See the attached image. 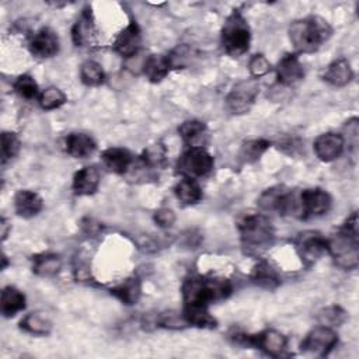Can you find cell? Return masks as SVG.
Wrapping results in <instances>:
<instances>
[{
  "instance_id": "cell-11",
  "label": "cell",
  "mask_w": 359,
  "mask_h": 359,
  "mask_svg": "<svg viewBox=\"0 0 359 359\" xmlns=\"http://www.w3.org/2000/svg\"><path fill=\"white\" fill-rule=\"evenodd\" d=\"M296 250L306 264H314L324 254H328V238L317 231L300 233L296 238Z\"/></svg>"
},
{
  "instance_id": "cell-24",
  "label": "cell",
  "mask_w": 359,
  "mask_h": 359,
  "mask_svg": "<svg viewBox=\"0 0 359 359\" xmlns=\"http://www.w3.org/2000/svg\"><path fill=\"white\" fill-rule=\"evenodd\" d=\"M111 294L126 306L136 304L142 296V282L137 276L126 278L111 289Z\"/></svg>"
},
{
  "instance_id": "cell-38",
  "label": "cell",
  "mask_w": 359,
  "mask_h": 359,
  "mask_svg": "<svg viewBox=\"0 0 359 359\" xmlns=\"http://www.w3.org/2000/svg\"><path fill=\"white\" fill-rule=\"evenodd\" d=\"M21 147V142L14 132L1 133V164L4 165L8 160L14 158Z\"/></svg>"
},
{
  "instance_id": "cell-42",
  "label": "cell",
  "mask_w": 359,
  "mask_h": 359,
  "mask_svg": "<svg viewBox=\"0 0 359 359\" xmlns=\"http://www.w3.org/2000/svg\"><path fill=\"white\" fill-rule=\"evenodd\" d=\"M0 230H1V241H6V238L8 237V233L11 231V224L4 216L0 219Z\"/></svg>"
},
{
  "instance_id": "cell-10",
  "label": "cell",
  "mask_w": 359,
  "mask_h": 359,
  "mask_svg": "<svg viewBox=\"0 0 359 359\" xmlns=\"http://www.w3.org/2000/svg\"><path fill=\"white\" fill-rule=\"evenodd\" d=\"M332 205L330 194L323 188H307L300 194V202L297 205L300 216L303 219L318 217L325 215Z\"/></svg>"
},
{
  "instance_id": "cell-14",
  "label": "cell",
  "mask_w": 359,
  "mask_h": 359,
  "mask_svg": "<svg viewBox=\"0 0 359 359\" xmlns=\"http://www.w3.org/2000/svg\"><path fill=\"white\" fill-rule=\"evenodd\" d=\"M142 42V31L136 21H130L116 36L112 43L114 50L122 57H132L137 53Z\"/></svg>"
},
{
  "instance_id": "cell-15",
  "label": "cell",
  "mask_w": 359,
  "mask_h": 359,
  "mask_svg": "<svg viewBox=\"0 0 359 359\" xmlns=\"http://www.w3.org/2000/svg\"><path fill=\"white\" fill-rule=\"evenodd\" d=\"M29 52L39 59H48L59 52V38L49 27L38 29L29 41Z\"/></svg>"
},
{
  "instance_id": "cell-2",
  "label": "cell",
  "mask_w": 359,
  "mask_h": 359,
  "mask_svg": "<svg viewBox=\"0 0 359 359\" xmlns=\"http://www.w3.org/2000/svg\"><path fill=\"white\" fill-rule=\"evenodd\" d=\"M332 28L327 20L318 15H307L292 21L289 25V39L294 49L302 53H313L328 41Z\"/></svg>"
},
{
  "instance_id": "cell-16",
  "label": "cell",
  "mask_w": 359,
  "mask_h": 359,
  "mask_svg": "<svg viewBox=\"0 0 359 359\" xmlns=\"http://www.w3.org/2000/svg\"><path fill=\"white\" fill-rule=\"evenodd\" d=\"M97 38V29L94 24V17L91 13V7H86L80 17L76 20L73 28H72V39L76 46L84 48L91 46L95 42Z\"/></svg>"
},
{
  "instance_id": "cell-37",
  "label": "cell",
  "mask_w": 359,
  "mask_h": 359,
  "mask_svg": "<svg viewBox=\"0 0 359 359\" xmlns=\"http://www.w3.org/2000/svg\"><path fill=\"white\" fill-rule=\"evenodd\" d=\"M38 101H39L41 108L50 111V109H56V108L62 107L67 101V98H66V94L60 88L50 86L39 94Z\"/></svg>"
},
{
  "instance_id": "cell-31",
  "label": "cell",
  "mask_w": 359,
  "mask_h": 359,
  "mask_svg": "<svg viewBox=\"0 0 359 359\" xmlns=\"http://www.w3.org/2000/svg\"><path fill=\"white\" fill-rule=\"evenodd\" d=\"M140 160L150 170L164 168L167 165V149L163 143H153L142 151Z\"/></svg>"
},
{
  "instance_id": "cell-33",
  "label": "cell",
  "mask_w": 359,
  "mask_h": 359,
  "mask_svg": "<svg viewBox=\"0 0 359 359\" xmlns=\"http://www.w3.org/2000/svg\"><path fill=\"white\" fill-rule=\"evenodd\" d=\"M80 79L88 87L101 86L105 80L104 69L95 60H86L80 66Z\"/></svg>"
},
{
  "instance_id": "cell-26",
  "label": "cell",
  "mask_w": 359,
  "mask_h": 359,
  "mask_svg": "<svg viewBox=\"0 0 359 359\" xmlns=\"http://www.w3.org/2000/svg\"><path fill=\"white\" fill-rule=\"evenodd\" d=\"M0 306H1V313L4 317H7V318L14 317L17 313H20L25 309V296L17 287L6 286L1 290Z\"/></svg>"
},
{
  "instance_id": "cell-5",
  "label": "cell",
  "mask_w": 359,
  "mask_h": 359,
  "mask_svg": "<svg viewBox=\"0 0 359 359\" xmlns=\"http://www.w3.org/2000/svg\"><path fill=\"white\" fill-rule=\"evenodd\" d=\"M220 41L224 52L229 56L238 57L248 50L251 42V31L247 20L238 10H233L231 14H229L224 20Z\"/></svg>"
},
{
  "instance_id": "cell-12",
  "label": "cell",
  "mask_w": 359,
  "mask_h": 359,
  "mask_svg": "<svg viewBox=\"0 0 359 359\" xmlns=\"http://www.w3.org/2000/svg\"><path fill=\"white\" fill-rule=\"evenodd\" d=\"M241 339L244 344L254 345L271 356H280L287 345L286 337L276 330H265L255 335H243Z\"/></svg>"
},
{
  "instance_id": "cell-17",
  "label": "cell",
  "mask_w": 359,
  "mask_h": 359,
  "mask_svg": "<svg viewBox=\"0 0 359 359\" xmlns=\"http://www.w3.org/2000/svg\"><path fill=\"white\" fill-rule=\"evenodd\" d=\"M304 77V69L294 53H286L276 65V79L279 86L290 87Z\"/></svg>"
},
{
  "instance_id": "cell-28",
  "label": "cell",
  "mask_w": 359,
  "mask_h": 359,
  "mask_svg": "<svg viewBox=\"0 0 359 359\" xmlns=\"http://www.w3.org/2000/svg\"><path fill=\"white\" fill-rule=\"evenodd\" d=\"M174 192L178 201H181L184 205H194L202 199V189L199 184L195 181V178L184 177L175 185Z\"/></svg>"
},
{
  "instance_id": "cell-34",
  "label": "cell",
  "mask_w": 359,
  "mask_h": 359,
  "mask_svg": "<svg viewBox=\"0 0 359 359\" xmlns=\"http://www.w3.org/2000/svg\"><path fill=\"white\" fill-rule=\"evenodd\" d=\"M271 146V142H268L266 139H254V140H248L241 146L240 150V157L245 161V163H254L257 161Z\"/></svg>"
},
{
  "instance_id": "cell-20",
  "label": "cell",
  "mask_w": 359,
  "mask_h": 359,
  "mask_svg": "<svg viewBox=\"0 0 359 359\" xmlns=\"http://www.w3.org/2000/svg\"><path fill=\"white\" fill-rule=\"evenodd\" d=\"M95 147H97L95 140L87 133L73 132V133H69L65 139V149L67 154H70L74 158L90 157L94 153Z\"/></svg>"
},
{
  "instance_id": "cell-4",
  "label": "cell",
  "mask_w": 359,
  "mask_h": 359,
  "mask_svg": "<svg viewBox=\"0 0 359 359\" xmlns=\"http://www.w3.org/2000/svg\"><path fill=\"white\" fill-rule=\"evenodd\" d=\"M237 227L241 245L248 254H261L273 244L275 231L265 215L247 213L238 220Z\"/></svg>"
},
{
  "instance_id": "cell-27",
  "label": "cell",
  "mask_w": 359,
  "mask_h": 359,
  "mask_svg": "<svg viewBox=\"0 0 359 359\" xmlns=\"http://www.w3.org/2000/svg\"><path fill=\"white\" fill-rule=\"evenodd\" d=\"M170 69L167 56L163 55H150L143 63V74L151 83H160L168 74Z\"/></svg>"
},
{
  "instance_id": "cell-35",
  "label": "cell",
  "mask_w": 359,
  "mask_h": 359,
  "mask_svg": "<svg viewBox=\"0 0 359 359\" xmlns=\"http://www.w3.org/2000/svg\"><path fill=\"white\" fill-rule=\"evenodd\" d=\"M15 93L24 98V100H35V98H39V88H38V84L36 81L34 80L32 76L29 74H21L15 79L14 84H13Z\"/></svg>"
},
{
  "instance_id": "cell-30",
  "label": "cell",
  "mask_w": 359,
  "mask_h": 359,
  "mask_svg": "<svg viewBox=\"0 0 359 359\" xmlns=\"http://www.w3.org/2000/svg\"><path fill=\"white\" fill-rule=\"evenodd\" d=\"M181 314L188 325H195V327H201V328L216 327V320L210 316L208 307L184 306Z\"/></svg>"
},
{
  "instance_id": "cell-3",
  "label": "cell",
  "mask_w": 359,
  "mask_h": 359,
  "mask_svg": "<svg viewBox=\"0 0 359 359\" xmlns=\"http://www.w3.org/2000/svg\"><path fill=\"white\" fill-rule=\"evenodd\" d=\"M328 254L334 264L342 269H355L359 262V243H358V215L353 212L341 230L328 238Z\"/></svg>"
},
{
  "instance_id": "cell-21",
  "label": "cell",
  "mask_w": 359,
  "mask_h": 359,
  "mask_svg": "<svg viewBox=\"0 0 359 359\" xmlns=\"http://www.w3.org/2000/svg\"><path fill=\"white\" fill-rule=\"evenodd\" d=\"M132 154L123 147H108L101 153L102 164L114 174H125L132 164Z\"/></svg>"
},
{
  "instance_id": "cell-25",
  "label": "cell",
  "mask_w": 359,
  "mask_h": 359,
  "mask_svg": "<svg viewBox=\"0 0 359 359\" xmlns=\"http://www.w3.org/2000/svg\"><path fill=\"white\" fill-rule=\"evenodd\" d=\"M62 259L57 254L42 252L32 257V272L42 278H50L59 273Z\"/></svg>"
},
{
  "instance_id": "cell-43",
  "label": "cell",
  "mask_w": 359,
  "mask_h": 359,
  "mask_svg": "<svg viewBox=\"0 0 359 359\" xmlns=\"http://www.w3.org/2000/svg\"><path fill=\"white\" fill-rule=\"evenodd\" d=\"M7 266V257L3 254V257H1V269H4Z\"/></svg>"
},
{
  "instance_id": "cell-39",
  "label": "cell",
  "mask_w": 359,
  "mask_h": 359,
  "mask_svg": "<svg viewBox=\"0 0 359 359\" xmlns=\"http://www.w3.org/2000/svg\"><path fill=\"white\" fill-rule=\"evenodd\" d=\"M189 59H191V48L188 45H178L167 56V60L171 69L185 67Z\"/></svg>"
},
{
  "instance_id": "cell-6",
  "label": "cell",
  "mask_w": 359,
  "mask_h": 359,
  "mask_svg": "<svg viewBox=\"0 0 359 359\" xmlns=\"http://www.w3.org/2000/svg\"><path fill=\"white\" fill-rule=\"evenodd\" d=\"M213 165L215 160L212 154H209L203 147H189L177 161L178 172L189 178L208 175L213 170Z\"/></svg>"
},
{
  "instance_id": "cell-19",
  "label": "cell",
  "mask_w": 359,
  "mask_h": 359,
  "mask_svg": "<svg viewBox=\"0 0 359 359\" xmlns=\"http://www.w3.org/2000/svg\"><path fill=\"white\" fill-rule=\"evenodd\" d=\"M43 208L42 198L29 189H20L14 195V209L15 213L24 219H31L36 216Z\"/></svg>"
},
{
  "instance_id": "cell-9",
  "label": "cell",
  "mask_w": 359,
  "mask_h": 359,
  "mask_svg": "<svg viewBox=\"0 0 359 359\" xmlns=\"http://www.w3.org/2000/svg\"><path fill=\"white\" fill-rule=\"evenodd\" d=\"M258 205L265 212H276L279 215H286L297 210V203L294 202L293 192L283 185H276L265 189L258 198Z\"/></svg>"
},
{
  "instance_id": "cell-40",
  "label": "cell",
  "mask_w": 359,
  "mask_h": 359,
  "mask_svg": "<svg viewBox=\"0 0 359 359\" xmlns=\"http://www.w3.org/2000/svg\"><path fill=\"white\" fill-rule=\"evenodd\" d=\"M248 70L254 79L262 77L271 70V63L269 60L262 55V53H255L251 56L248 62Z\"/></svg>"
},
{
  "instance_id": "cell-41",
  "label": "cell",
  "mask_w": 359,
  "mask_h": 359,
  "mask_svg": "<svg viewBox=\"0 0 359 359\" xmlns=\"http://www.w3.org/2000/svg\"><path fill=\"white\" fill-rule=\"evenodd\" d=\"M153 219L160 227H171L175 222V213L170 208H160L154 212Z\"/></svg>"
},
{
  "instance_id": "cell-36",
  "label": "cell",
  "mask_w": 359,
  "mask_h": 359,
  "mask_svg": "<svg viewBox=\"0 0 359 359\" xmlns=\"http://www.w3.org/2000/svg\"><path fill=\"white\" fill-rule=\"evenodd\" d=\"M346 318H348L346 311L341 306H335V304L324 307L317 314V320L320 321V324L331 328L341 325L342 323H345Z\"/></svg>"
},
{
  "instance_id": "cell-18",
  "label": "cell",
  "mask_w": 359,
  "mask_h": 359,
  "mask_svg": "<svg viewBox=\"0 0 359 359\" xmlns=\"http://www.w3.org/2000/svg\"><path fill=\"white\" fill-rule=\"evenodd\" d=\"M100 180V170L95 165H86L74 174L72 189L76 195L80 196L93 195L98 189Z\"/></svg>"
},
{
  "instance_id": "cell-23",
  "label": "cell",
  "mask_w": 359,
  "mask_h": 359,
  "mask_svg": "<svg viewBox=\"0 0 359 359\" xmlns=\"http://www.w3.org/2000/svg\"><path fill=\"white\" fill-rule=\"evenodd\" d=\"M352 77L353 72L351 63L345 57H339L331 62L323 76V79L334 87H344L349 84Z\"/></svg>"
},
{
  "instance_id": "cell-13",
  "label": "cell",
  "mask_w": 359,
  "mask_h": 359,
  "mask_svg": "<svg viewBox=\"0 0 359 359\" xmlns=\"http://www.w3.org/2000/svg\"><path fill=\"white\" fill-rule=\"evenodd\" d=\"M344 146L345 139L342 135L335 132H327L316 137L313 143V150L318 160L324 163H331L342 154Z\"/></svg>"
},
{
  "instance_id": "cell-22",
  "label": "cell",
  "mask_w": 359,
  "mask_h": 359,
  "mask_svg": "<svg viewBox=\"0 0 359 359\" xmlns=\"http://www.w3.org/2000/svg\"><path fill=\"white\" fill-rule=\"evenodd\" d=\"M178 133L189 147H203L208 142V128L202 121L189 119L178 126Z\"/></svg>"
},
{
  "instance_id": "cell-7",
  "label": "cell",
  "mask_w": 359,
  "mask_h": 359,
  "mask_svg": "<svg viewBox=\"0 0 359 359\" xmlns=\"http://www.w3.org/2000/svg\"><path fill=\"white\" fill-rule=\"evenodd\" d=\"M338 344V334L331 327L318 325L302 341L300 351L307 356H327Z\"/></svg>"
},
{
  "instance_id": "cell-32",
  "label": "cell",
  "mask_w": 359,
  "mask_h": 359,
  "mask_svg": "<svg viewBox=\"0 0 359 359\" xmlns=\"http://www.w3.org/2000/svg\"><path fill=\"white\" fill-rule=\"evenodd\" d=\"M251 279L255 285L265 289H275L280 283L278 272L268 262H259L254 268Z\"/></svg>"
},
{
  "instance_id": "cell-8",
  "label": "cell",
  "mask_w": 359,
  "mask_h": 359,
  "mask_svg": "<svg viewBox=\"0 0 359 359\" xmlns=\"http://www.w3.org/2000/svg\"><path fill=\"white\" fill-rule=\"evenodd\" d=\"M259 94V86L255 79L237 83L226 97V107L231 114H247L254 105L257 95Z\"/></svg>"
},
{
  "instance_id": "cell-1",
  "label": "cell",
  "mask_w": 359,
  "mask_h": 359,
  "mask_svg": "<svg viewBox=\"0 0 359 359\" xmlns=\"http://www.w3.org/2000/svg\"><path fill=\"white\" fill-rule=\"evenodd\" d=\"M181 290L184 306L208 307L210 303L227 299L233 287L224 278L189 276L184 280Z\"/></svg>"
},
{
  "instance_id": "cell-29",
  "label": "cell",
  "mask_w": 359,
  "mask_h": 359,
  "mask_svg": "<svg viewBox=\"0 0 359 359\" xmlns=\"http://www.w3.org/2000/svg\"><path fill=\"white\" fill-rule=\"evenodd\" d=\"M20 328L32 335H48L52 330V323L43 313L35 311L20 321Z\"/></svg>"
}]
</instances>
